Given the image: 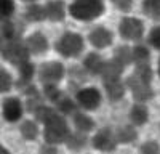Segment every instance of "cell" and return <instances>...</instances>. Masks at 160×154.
Returning <instances> with one entry per match:
<instances>
[{
  "label": "cell",
  "mask_w": 160,
  "mask_h": 154,
  "mask_svg": "<svg viewBox=\"0 0 160 154\" xmlns=\"http://www.w3.org/2000/svg\"><path fill=\"white\" fill-rule=\"evenodd\" d=\"M106 11L104 0H74L69 5V15L77 21H93L98 19Z\"/></svg>",
  "instance_id": "cell-1"
},
{
  "label": "cell",
  "mask_w": 160,
  "mask_h": 154,
  "mask_svg": "<svg viewBox=\"0 0 160 154\" xmlns=\"http://www.w3.org/2000/svg\"><path fill=\"white\" fill-rule=\"evenodd\" d=\"M43 140L47 145H59L64 143L68 135L71 133L68 121H66L64 114L56 111L51 117L43 124Z\"/></svg>",
  "instance_id": "cell-2"
},
{
  "label": "cell",
  "mask_w": 160,
  "mask_h": 154,
  "mask_svg": "<svg viewBox=\"0 0 160 154\" xmlns=\"http://www.w3.org/2000/svg\"><path fill=\"white\" fill-rule=\"evenodd\" d=\"M83 37L72 31H66L55 44V50L64 58H77L83 51Z\"/></svg>",
  "instance_id": "cell-3"
},
{
  "label": "cell",
  "mask_w": 160,
  "mask_h": 154,
  "mask_svg": "<svg viewBox=\"0 0 160 154\" xmlns=\"http://www.w3.org/2000/svg\"><path fill=\"white\" fill-rule=\"evenodd\" d=\"M31 50L26 45V40H21V38H13V40H3L2 44V56L13 63V64H21L24 61L29 59Z\"/></svg>",
  "instance_id": "cell-4"
},
{
  "label": "cell",
  "mask_w": 160,
  "mask_h": 154,
  "mask_svg": "<svg viewBox=\"0 0 160 154\" xmlns=\"http://www.w3.org/2000/svg\"><path fill=\"white\" fill-rule=\"evenodd\" d=\"M118 34L123 40L138 42L144 35V24L139 18L135 16H123L118 23Z\"/></svg>",
  "instance_id": "cell-5"
},
{
  "label": "cell",
  "mask_w": 160,
  "mask_h": 154,
  "mask_svg": "<svg viewBox=\"0 0 160 154\" xmlns=\"http://www.w3.org/2000/svg\"><path fill=\"white\" fill-rule=\"evenodd\" d=\"M75 101L78 108L85 111H95L101 106L102 95L96 87H83L75 93Z\"/></svg>",
  "instance_id": "cell-6"
},
{
  "label": "cell",
  "mask_w": 160,
  "mask_h": 154,
  "mask_svg": "<svg viewBox=\"0 0 160 154\" xmlns=\"http://www.w3.org/2000/svg\"><path fill=\"white\" fill-rule=\"evenodd\" d=\"M64 64L59 61H48L43 63L38 69V80L42 85L48 84H58L62 77H64Z\"/></svg>",
  "instance_id": "cell-7"
},
{
  "label": "cell",
  "mask_w": 160,
  "mask_h": 154,
  "mask_svg": "<svg viewBox=\"0 0 160 154\" xmlns=\"http://www.w3.org/2000/svg\"><path fill=\"white\" fill-rule=\"evenodd\" d=\"M127 88L131 90L133 93V98L135 101H139V103H148L152 96H154V92H152V87L151 84L141 80L136 74H131L128 79H127Z\"/></svg>",
  "instance_id": "cell-8"
},
{
  "label": "cell",
  "mask_w": 160,
  "mask_h": 154,
  "mask_svg": "<svg viewBox=\"0 0 160 154\" xmlns=\"http://www.w3.org/2000/svg\"><path fill=\"white\" fill-rule=\"evenodd\" d=\"M91 145L98 151L109 152V151H114L117 148L118 141H117V136H115L114 130H111V128H101V130H98L95 135H93Z\"/></svg>",
  "instance_id": "cell-9"
},
{
  "label": "cell",
  "mask_w": 160,
  "mask_h": 154,
  "mask_svg": "<svg viewBox=\"0 0 160 154\" xmlns=\"http://www.w3.org/2000/svg\"><path fill=\"white\" fill-rule=\"evenodd\" d=\"M22 112H24V106H22V101L16 96H8L3 100L2 103V116L7 122H18L22 117Z\"/></svg>",
  "instance_id": "cell-10"
},
{
  "label": "cell",
  "mask_w": 160,
  "mask_h": 154,
  "mask_svg": "<svg viewBox=\"0 0 160 154\" xmlns=\"http://www.w3.org/2000/svg\"><path fill=\"white\" fill-rule=\"evenodd\" d=\"M88 42L91 44V47H95L98 50H102V48H108V47L112 45L114 35L109 29L102 28V26H98V28L91 29L88 32Z\"/></svg>",
  "instance_id": "cell-11"
},
{
  "label": "cell",
  "mask_w": 160,
  "mask_h": 154,
  "mask_svg": "<svg viewBox=\"0 0 160 154\" xmlns=\"http://www.w3.org/2000/svg\"><path fill=\"white\" fill-rule=\"evenodd\" d=\"M102 87L111 101L122 100L127 90V84L120 80V77H102Z\"/></svg>",
  "instance_id": "cell-12"
},
{
  "label": "cell",
  "mask_w": 160,
  "mask_h": 154,
  "mask_svg": "<svg viewBox=\"0 0 160 154\" xmlns=\"http://www.w3.org/2000/svg\"><path fill=\"white\" fill-rule=\"evenodd\" d=\"M45 8H47V19L53 23L64 21L66 15L69 13V7H66L64 0H50V2H47Z\"/></svg>",
  "instance_id": "cell-13"
},
{
  "label": "cell",
  "mask_w": 160,
  "mask_h": 154,
  "mask_svg": "<svg viewBox=\"0 0 160 154\" xmlns=\"http://www.w3.org/2000/svg\"><path fill=\"white\" fill-rule=\"evenodd\" d=\"M26 40V45L31 50V53L34 55H40V53H45L48 50L50 44H48V38L42 34V32H32L29 37L24 38Z\"/></svg>",
  "instance_id": "cell-14"
},
{
  "label": "cell",
  "mask_w": 160,
  "mask_h": 154,
  "mask_svg": "<svg viewBox=\"0 0 160 154\" xmlns=\"http://www.w3.org/2000/svg\"><path fill=\"white\" fill-rule=\"evenodd\" d=\"M128 119L133 125H136V127H141L144 124H148L149 121V109L148 106L144 105V103H139L136 101V105H133L130 112H128Z\"/></svg>",
  "instance_id": "cell-15"
},
{
  "label": "cell",
  "mask_w": 160,
  "mask_h": 154,
  "mask_svg": "<svg viewBox=\"0 0 160 154\" xmlns=\"http://www.w3.org/2000/svg\"><path fill=\"white\" fill-rule=\"evenodd\" d=\"M104 63H106V59L99 53H88L83 59V68L87 72H90L93 75H101Z\"/></svg>",
  "instance_id": "cell-16"
},
{
  "label": "cell",
  "mask_w": 160,
  "mask_h": 154,
  "mask_svg": "<svg viewBox=\"0 0 160 154\" xmlns=\"http://www.w3.org/2000/svg\"><path fill=\"white\" fill-rule=\"evenodd\" d=\"M24 18L26 21H29V23H40V21H43L47 19V8L45 5H40V3H29L28 7H26L24 10Z\"/></svg>",
  "instance_id": "cell-17"
},
{
  "label": "cell",
  "mask_w": 160,
  "mask_h": 154,
  "mask_svg": "<svg viewBox=\"0 0 160 154\" xmlns=\"http://www.w3.org/2000/svg\"><path fill=\"white\" fill-rule=\"evenodd\" d=\"M135 127L136 125H133L130 122V125H120L115 130V136L120 145H128V143H133V141L138 140V132Z\"/></svg>",
  "instance_id": "cell-18"
},
{
  "label": "cell",
  "mask_w": 160,
  "mask_h": 154,
  "mask_svg": "<svg viewBox=\"0 0 160 154\" xmlns=\"http://www.w3.org/2000/svg\"><path fill=\"white\" fill-rule=\"evenodd\" d=\"M18 74H19V79L16 82L18 87H28L32 80V77L35 75V68L34 64L28 59L21 64H18Z\"/></svg>",
  "instance_id": "cell-19"
},
{
  "label": "cell",
  "mask_w": 160,
  "mask_h": 154,
  "mask_svg": "<svg viewBox=\"0 0 160 154\" xmlns=\"http://www.w3.org/2000/svg\"><path fill=\"white\" fill-rule=\"evenodd\" d=\"M72 122H74L75 130H80V132H83V133H90V132L95 130V121H93L90 116L80 112V111H77L74 114Z\"/></svg>",
  "instance_id": "cell-20"
},
{
  "label": "cell",
  "mask_w": 160,
  "mask_h": 154,
  "mask_svg": "<svg viewBox=\"0 0 160 154\" xmlns=\"http://www.w3.org/2000/svg\"><path fill=\"white\" fill-rule=\"evenodd\" d=\"M55 106H56V109H58L61 114H64V116H74V114L77 112V108H78L77 101L72 100V98H69V96H66V95H61V96L55 101Z\"/></svg>",
  "instance_id": "cell-21"
},
{
  "label": "cell",
  "mask_w": 160,
  "mask_h": 154,
  "mask_svg": "<svg viewBox=\"0 0 160 154\" xmlns=\"http://www.w3.org/2000/svg\"><path fill=\"white\" fill-rule=\"evenodd\" d=\"M87 141H88L87 133L80 132V130H75V132H71V133L68 135V138H66L64 143H66V146H68L69 149H72V151H78V149L85 148Z\"/></svg>",
  "instance_id": "cell-22"
},
{
  "label": "cell",
  "mask_w": 160,
  "mask_h": 154,
  "mask_svg": "<svg viewBox=\"0 0 160 154\" xmlns=\"http://www.w3.org/2000/svg\"><path fill=\"white\" fill-rule=\"evenodd\" d=\"M141 8L148 18L160 23V0H142Z\"/></svg>",
  "instance_id": "cell-23"
},
{
  "label": "cell",
  "mask_w": 160,
  "mask_h": 154,
  "mask_svg": "<svg viewBox=\"0 0 160 154\" xmlns=\"http://www.w3.org/2000/svg\"><path fill=\"white\" fill-rule=\"evenodd\" d=\"M125 66L122 63H118L115 58L112 59H108L104 63V68H102V72H101V77H120L123 72Z\"/></svg>",
  "instance_id": "cell-24"
},
{
  "label": "cell",
  "mask_w": 160,
  "mask_h": 154,
  "mask_svg": "<svg viewBox=\"0 0 160 154\" xmlns=\"http://www.w3.org/2000/svg\"><path fill=\"white\" fill-rule=\"evenodd\" d=\"M19 132H21V135H22L24 140L34 141V140H37L38 135H40V128H38L37 122H34V121H26V122H22Z\"/></svg>",
  "instance_id": "cell-25"
},
{
  "label": "cell",
  "mask_w": 160,
  "mask_h": 154,
  "mask_svg": "<svg viewBox=\"0 0 160 154\" xmlns=\"http://www.w3.org/2000/svg\"><path fill=\"white\" fill-rule=\"evenodd\" d=\"M19 28L18 24H15L13 21L3 19L2 21V38L3 40H13V38H19Z\"/></svg>",
  "instance_id": "cell-26"
},
{
  "label": "cell",
  "mask_w": 160,
  "mask_h": 154,
  "mask_svg": "<svg viewBox=\"0 0 160 154\" xmlns=\"http://www.w3.org/2000/svg\"><path fill=\"white\" fill-rule=\"evenodd\" d=\"M141 80L151 84L152 82V77H154V71H152V66L149 64V61H144V63H136L135 64V72Z\"/></svg>",
  "instance_id": "cell-27"
},
{
  "label": "cell",
  "mask_w": 160,
  "mask_h": 154,
  "mask_svg": "<svg viewBox=\"0 0 160 154\" xmlns=\"http://www.w3.org/2000/svg\"><path fill=\"white\" fill-rule=\"evenodd\" d=\"M112 58H115L118 63H122L123 66H128V64L135 63V61H133V50L130 47H127V45L117 47L114 50V56Z\"/></svg>",
  "instance_id": "cell-28"
},
{
  "label": "cell",
  "mask_w": 160,
  "mask_h": 154,
  "mask_svg": "<svg viewBox=\"0 0 160 154\" xmlns=\"http://www.w3.org/2000/svg\"><path fill=\"white\" fill-rule=\"evenodd\" d=\"M131 50H133V61H135V64H136V63L149 61V58H151V51H149V48L146 47V45L138 44V45L133 47Z\"/></svg>",
  "instance_id": "cell-29"
},
{
  "label": "cell",
  "mask_w": 160,
  "mask_h": 154,
  "mask_svg": "<svg viewBox=\"0 0 160 154\" xmlns=\"http://www.w3.org/2000/svg\"><path fill=\"white\" fill-rule=\"evenodd\" d=\"M11 87H13V77L7 69L2 68L0 69V92L7 93V92L11 90Z\"/></svg>",
  "instance_id": "cell-30"
},
{
  "label": "cell",
  "mask_w": 160,
  "mask_h": 154,
  "mask_svg": "<svg viewBox=\"0 0 160 154\" xmlns=\"http://www.w3.org/2000/svg\"><path fill=\"white\" fill-rule=\"evenodd\" d=\"M15 0H0V15H2V19H8L13 16L15 13Z\"/></svg>",
  "instance_id": "cell-31"
},
{
  "label": "cell",
  "mask_w": 160,
  "mask_h": 154,
  "mask_svg": "<svg viewBox=\"0 0 160 154\" xmlns=\"http://www.w3.org/2000/svg\"><path fill=\"white\" fill-rule=\"evenodd\" d=\"M61 90L56 87V84H48V85H43V96L47 100H50L51 103H55L59 96H61Z\"/></svg>",
  "instance_id": "cell-32"
},
{
  "label": "cell",
  "mask_w": 160,
  "mask_h": 154,
  "mask_svg": "<svg viewBox=\"0 0 160 154\" xmlns=\"http://www.w3.org/2000/svg\"><path fill=\"white\" fill-rule=\"evenodd\" d=\"M148 42H149V45L152 48L160 51V24L154 26V28L151 29V32L148 35Z\"/></svg>",
  "instance_id": "cell-33"
},
{
  "label": "cell",
  "mask_w": 160,
  "mask_h": 154,
  "mask_svg": "<svg viewBox=\"0 0 160 154\" xmlns=\"http://www.w3.org/2000/svg\"><path fill=\"white\" fill-rule=\"evenodd\" d=\"M139 151L144 152V154H155V152L160 151V146H158L157 141L149 140V141H146V143H142V145L139 146Z\"/></svg>",
  "instance_id": "cell-34"
},
{
  "label": "cell",
  "mask_w": 160,
  "mask_h": 154,
  "mask_svg": "<svg viewBox=\"0 0 160 154\" xmlns=\"http://www.w3.org/2000/svg\"><path fill=\"white\" fill-rule=\"evenodd\" d=\"M112 3L118 8V10H122V11H130L131 7H133V0H112Z\"/></svg>",
  "instance_id": "cell-35"
},
{
  "label": "cell",
  "mask_w": 160,
  "mask_h": 154,
  "mask_svg": "<svg viewBox=\"0 0 160 154\" xmlns=\"http://www.w3.org/2000/svg\"><path fill=\"white\" fill-rule=\"evenodd\" d=\"M157 75L160 77V58H158V63H157Z\"/></svg>",
  "instance_id": "cell-36"
},
{
  "label": "cell",
  "mask_w": 160,
  "mask_h": 154,
  "mask_svg": "<svg viewBox=\"0 0 160 154\" xmlns=\"http://www.w3.org/2000/svg\"><path fill=\"white\" fill-rule=\"evenodd\" d=\"M24 2H29V3H32V2H35V0H24Z\"/></svg>",
  "instance_id": "cell-37"
}]
</instances>
